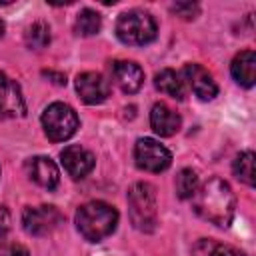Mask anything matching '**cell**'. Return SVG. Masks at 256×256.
<instances>
[{"label":"cell","instance_id":"ffe728a7","mask_svg":"<svg viewBox=\"0 0 256 256\" xmlns=\"http://www.w3.org/2000/svg\"><path fill=\"white\" fill-rule=\"evenodd\" d=\"M234 174L240 182L254 186V152L252 150H244L236 156L234 160Z\"/></svg>","mask_w":256,"mask_h":256},{"label":"cell","instance_id":"d4e9b609","mask_svg":"<svg viewBox=\"0 0 256 256\" xmlns=\"http://www.w3.org/2000/svg\"><path fill=\"white\" fill-rule=\"evenodd\" d=\"M42 74L48 76V78H52V82L58 84V86H64V84H66V76H64V74H58V72H52V70H48V72L44 70Z\"/></svg>","mask_w":256,"mask_h":256},{"label":"cell","instance_id":"52a82bcc","mask_svg":"<svg viewBox=\"0 0 256 256\" xmlns=\"http://www.w3.org/2000/svg\"><path fill=\"white\" fill-rule=\"evenodd\" d=\"M62 222V214L56 206H26L22 212V226L32 236H44L50 234L58 224Z\"/></svg>","mask_w":256,"mask_h":256},{"label":"cell","instance_id":"5bb4252c","mask_svg":"<svg viewBox=\"0 0 256 256\" xmlns=\"http://www.w3.org/2000/svg\"><path fill=\"white\" fill-rule=\"evenodd\" d=\"M180 124H182L180 116H178L170 106H166L164 102H156V104L152 106V112H150V126H152V130H154L158 136H164V138L174 136V134L180 130Z\"/></svg>","mask_w":256,"mask_h":256},{"label":"cell","instance_id":"3957f363","mask_svg":"<svg viewBox=\"0 0 256 256\" xmlns=\"http://www.w3.org/2000/svg\"><path fill=\"white\" fill-rule=\"evenodd\" d=\"M128 214L130 222L140 232H154L158 224L156 188L148 182H136L128 190Z\"/></svg>","mask_w":256,"mask_h":256},{"label":"cell","instance_id":"6da1fadb","mask_svg":"<svg viewBox=\"0 0 256 256\" xmlns=\"http://www.w3.org/2000/svg\"><path fill=\"white\" fill-rule=\"evenodd\" d=\"M192 206L202 220L220 228H228L234 218L236 198L228 182L222 178H210L198 186L196 194L192 196Z\"/></svg>","mask_w":256,"mask_h":256},{"label":"cell","instance_id":"44dd1931","mask_svg":"<svg viewBox=\"0 0 256 256\" xmlns=\"http://www.w3.org/2000/svg\"><path fill=\"white\" fill-rule=\"evenodd\" d=\"M198 174L192 170V168H182L176 176V194L182 198V200H188L196 194L198 190Z\"/></svg>","mask_w":256,"mask_h":256},{"label":"cell","instance_id":"484cf974","mask_svg":"<svg viewBox=\"0 0 256 256\" xmlns=\"http://www.w3.org/2000/svg\"><path fill=\"white\" fill-rule=\"evenodd\" d=\"M2 34H4V22L0 20V36H2Z\"/></svg>","mask_w":256,"mask_h":256},{"label":"cell","instance_id":"9c48e42d","mask_svg":"<svg viewBox=\"0 0 256 256\" xmlns=\"http://www.w3.org/2000/svg\"><path fill=\"white\" fill-rule=\"evenodd\" d=\"M76 92L84 104H100L110 94V84L100 72H82L76 76Z\"/></svg>","mask_w":256,"mask_h":256},{"label":"cell","instance_id":"9a60e30c","mask_svg":"<svg viewBox=\"0 0 256 256\" xmlns=\"http://www.w3.org/2000/svg\"><path fill=\"white\" fill-rule=\"evenodd\" d=\"M230 72L240 86L252 88L256 82V54L252 50H242L240 54H236L230 64Z\"/></svg>","mask_w":256,"mask_h":256},{"label":"cell","instance_id":"8992f818","mask_svg":"<svg viewBox=\"0 0 256 256\" xmlns=\"http://www.w3.org/2000/svg\"><path fill=\"white\" fill-rule=\"evenodd\" d=\"M134 160L140 170L164 172L172 164V154L154 138H138L134 146Z\"/></svg>","mask_w":256,"mask_h":256},{"label":"cell","instance_id":"7a4b0ae2","mask_svg":"<svg viewBox=\"0 0 256 256\" xmlns=\"http://www.w3.org/2000/svg\"><path fill=\"white\" fill-rule=\"evenodd\" d=\"M118 226V210L102 200H92L78 208L76 228L88 242H100L108 238Z\"/></svg>","mask_w":256,"mask_h":256},{"label":"cell","instance_id":"5b68a950","mask_svg":"<svg viewBox=\"0 0 256 256\" xmlns=\"http://www.w3.org/2000/svg\"><path fill=\"white\" fill-rule=\"evenodd\" d=\"M40 120H42L44 134L52 142H64V140L72 138L80 126V120H78L74 108L64 102H52L42 112Z\"/></svg>","mask_w":256,"mask_h":256},{"label":"cell","instance_id":"30bf717a","mask_svg":"<svg viewBox=\"0 0 256 256\" xmlns=\"http://www.w3.org/2000/svg\"><path fill=\"white\" fill-rule=\"evenodd\" d=\"M60 160H62V166L64 170L74 178H84L92 172L94 164H96V158L90 150H86L84 146L80 144H70L66 146L62 152H60Z\"/></svg>","mask_w":256,"mask_h":256},{"label":"cell","instance_id":"7c38bea8","mask_svg":"<svg viewBox=\"0 0 256 256\" xmlns=\"http://www.w3.org/2000/svg\"><path fill=\"white\" fill-rule=\"evenodd\" d=\"M26 172L32 182L46 190H54L60 182V172L58 166L48 158V156H34L26 160Z\"/></svg>","mask_w":256,"mask_h":256},{"label":"cell","instance_id":"ac0fdd59","mask_svg":"<svg viewBox=\"0 0 256 256\" xmlns=\"http://www.w3.org/2000/svg\"><path fill=\"white\" fill-rule=\"evenodd\" d=\"M100 26H102L100 14L96 10H90V8L80 10V14L76 16V22H74V30L80 36H94L100 32Z\"/></svg>","mask_w":256,"mask_h":256},{"label":"cell","instance_id":"4fadbf2b","mask_svg":"<svg viewBox=\"0 0 256 256\" xmlns=\"http://www.w3.org/2000/svg\"><path fill=\"white\" fill-rule=\"evenodd\" d=\"M112 76L118 88L126 94H134L144 84V70L132 60H118L112 64Z\"/></svg>","mask_w":256,"mask_h":256},{"label":"cell","instance_id":"2e32d148","mask_svg":"<svg viewBox=\"0 0 256 256\" xmlns=\"http://www.w3.org/2000/svg\"><path fill=\"white\" fill-rule=\"evenodd\" d=\"M192 256H246V254L232 244H224L212 238H200L192 246Z\"/></svg>","mask_w":256,"mask_h":256},{"label":"cell","instance_id":"ba28073f","mask_svg":"<svg viewBox=\"0 0 256 256\" xmlns=\"http://www.w3.org/2000/svg\"><path fill=\"white\" fill-rule=\"evenodd\" d=\"M26 114V102L22 88L16 80L0 72V120L22 118Z\"/></svg>","mask_w":256,"mask_h":256},{"label":"cell","instance_id":"e0dca14e","mask_svg":"<svg viewBox=\"0 0 256 256\" xmlns=\"http://www.w3.org/2000/svg\"><path fill=\"white\" fill-rule=\"evenodd\" d=\"M154 86H156L162 94H166V96H172V98H176V100H182V98H184V82H182L180 76H178L174 70H170V68H164V70L156 72V76H154Z\"/></svg>","mask_w":256,"mask_h":256},{"label":"cell","instance_id":"cb8c5ba5","mask_svg":"<svg viewBox=\"0 0 256 256\" xmlns=\"http://www.w3.org/2000/svg\"><path fill=\"white\" fill-rule=\"evenodd\" d=\"M8 224H10V216H8V210L4 206H0V236L8 230Z\"/></svg>","mask_w":256,"mask_h":256},{"label":"cell","instance_id":"d6986e66","mask_svg":"<svg viewBox=\"0 0 256 256\" xmlns=\"http://www.w3.org/2000/svg\"><path fill=\"white\" fill-rule=\"evenodd\" d=\"M26 46L30 50H42L50 44V26L44 22V20H36L34 24L28 26L26 30Z\"/></svg>","mask_w":256,"mask_h":256},{"label":"cell","instance_id":"603a6c76","mask_svg":"<svg viewBox=\"0 0 256 256\" xmlns=\"http://www.w3.org/2000/svg\"><path fill=\"white\" fill-rule=\"evenodd\" d=\"M0 256H30L28 248L22 246L20 242H0Z\"/></svg>","mask_w":256,"mask_h":256},{"label":"cell","instance_id":"8fae6325","mask_svg":"<svg viewBox=\"0 0 256 256\" xmlns=\"http://www.w3.org/2000/svg\"><path fill=\"white\" fill-rule=\"evenodd\" d=\"M182 76H184L182 82H186V84L190 86V90H192L200 100L206 102V100L216 98L218 86H216L214 78L210 76V72H208L206 68H202L200 64H186L184 70H182Z\"/></svg>","mask_w":256,"mask_h":256},{"label":"cell","instance_id":"277c9868","mask_svg":"<svg viewBox=\"0 0 256 256\" xmlns=\"http://www.w3.org/2000/svg\"><path fill=\"white\" fill-rule=\"evenodd\" d=\"M156 34H158V26H156V20L152 18V14L138 10V8L120 14V18L116 22V36L120 42H124L128 46L150 44L156 38Z\"/></svg>","mask_w":256,"mask_h":256},{"label":"cell","instance_id":"7402d4cb","mask_svg":"<svg viewBox=\"0 0 256 256\" xmlns=\"http://www.w3.org/2000/svg\"><path fill=\"white\" fill-rule=\"evenodd\" d=\"M198 10H200L198 4H194V2H178V4H172V12L176 16H180V18H184V20L196 18Z\"/></svg>","mask_w":256,"mask_h":256}]
</instances>
